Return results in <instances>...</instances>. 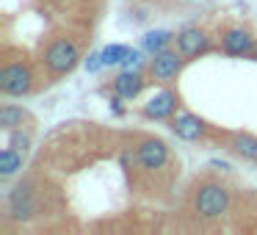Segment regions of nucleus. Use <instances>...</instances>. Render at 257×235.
I'll return each instance as SVG.
<instances>
[{
	"label": "nucleus",
	"instance_id": "6",
	"mask_svg": "<svg viewBox=\"0 0 257 235\" xmlns=\"http://www.w3.org/2000/svg\"><path fill=\"white\" fill-rule=\"evenodd\" d=\"M136 158L144 169H161L169 161V147L161 139H144L136 150Z\"/></svg>",
	"mask_w": 257,
	"mask_h": 235
},
{
	"label": "nucleus",
	"instance_id": "10",
	"mask_svg": "<svg viewBox=\"0 0 257 235\" xmlns=\"http://www.w3.org/2000/svg\"><path fill=\"white\" fill-rule=\"evenodd\" d=\"M251 45H254V39H251V34L243 28H229L227 34L221 36V50L227 53V56H243V53L251 50Z\"/></svg>",
	"mask_w": 257,
	"mask_h": 235
},
{
	"label": "nucleus",
	"instance_id": "19",
	"mask_svg": "<svg viewBox=\"0 0 257 235\" xmlns=\"http://www.w3.org/2000/svg\"><path fill=\"white\" fill-rule=\"evenodd\" d=\"M124 67H127V69H133V67H139V64H141V53L139 50H127V56H124Z\"/></svg>",
	"mask_w": 257,
	"mask_h": 235
},
{
	"label": "nucleus",
	"instance_id": "13",
	"mask_svg": "<svg viewBox=\"0 0 257 235\" xmlns=\"http://www.w3.org/2000/svg\"><path fill=\"white\" fill-rule=\"evenodd\" d=\"M232 152H235V155H240L243 161H257V136L238 133L232 139Z\"/></svg>",
	"mask_w": 257,
	"mask_h": 235
},
{
	"label": "nucleus",
	"instance_id": "9",
	"mask_svg": "<svg viewBox=\"0 0 257 235\" xmlns=\"http://www.w3.org/2000/svg\"><path fill=\"white\" fill-rule=\"evenodd\" d=\"M174 113H177V94L169 89L152 94L144 105V116H150V119H172Z\"/></svg>",
	"mask_w": 257,
	"mask_h": 235
},
{
	"label": "nucleus",
	"instance_id": "3",
	"mask_svg": "<svg viewBox=\"0 0 257 235\" xmlns=\"http://www.w3.org/2000/svg\"><path fill=\"white\" fill-rule=\"evenodd\" d=\"M34 89V72L28 64H6L0 69V91L6 97H23Z\"/></svg>",
	"mask_w": 257,
	"mask_h": 235
},
{
	"label": "nucleus",
	"instance_id": "16",
	"mask_svg": "<svg viewBox=\"0 0 257 235\" xmlns=\"http://www.w3.org/2000/svg\"><path fill=\"white\" fill-rule=\"evenodd\" d=\"M127 50L130 47H124V45H108L105 50H102V61H105V67L108 64H122L124 56H127Z\"/></svg>",
	"mask_w": 257,
	"mask_h": 235
},
{
	"label": "nucleus",
	"instance_id": "2",
	"mask_svg": "<svg viewBox=\"0 0 257 235\" xmlns=\"http://www.w3.org/2000/svg\"><path fill=\"white\" fill-rule=\"evenodd\" d=\"M78 61H80V53L69 39H56L45 50V67L53 75H69L78 67Z\"/></svg>",
	"mask_w": 257,
	"mask_h": 235
},
{
	"label": "nucleus",
	"instance_id": "7",
	"mask_svg": "<svg viewBox=\"0 0 257 235\" xmlns=\"http://www.w3.org/2000/svg\"><path fill=\"white\" fill-rule=\"evenodd\" d=\"M9 213H12L14 221H28L31 216H36V199L28 185H17L12 191V196H9Z\"/></svg>",
	"mask_w": 257,
	"mask_h": 235
},
{
	"label": "nucleus",
	"instance_id": "11",
	"mask_svg": "<svg viewBox=\"0 0 257 235\" xmlns=\"http://www.w3.org/2000/svg\"><path fill=\"white\" fill-rule=\"evenodd\" d=\"M141 89H144V78H141V72L124 69L122 75L113 78V91H116L122 100H136V97L141 94Z\"/></svg>",
	"mask_w": 257,
	"mask_h": 235
},
{
	"label": "nucleus",
	"instance_id": "4",
	"mask_svg": "<svg viewBox=\"0 0 257 235\" xmlns=\"http://www.w3.org/2000/svg\"><path fill=\"white\" fill-rule=\"evenodd\" d=\"M180 69H183V56H180V50H161L152 56L150 61V72L155 80H161V83H169V80H174L180 75Z\"/></svg>",
	"mask_w": 257,
	"mask_h": 235
},
{
	"label": "nucleus",
	"instance_id": "12",
	"mask_svg": "<svg viewBox=\"0 0 257 235\" xmlns=\"http://www.w3.org/2000/svg\"><path fill=\"white\" fill-rule=\"evenodd\" d=\"M23 155L25 152L14 150V147H6V150L0 152V177H12L23 169Z\"/></svg>",
	"mask_w": 257,
	"mask_h": 235
},
{
	"label": "nucleus",
	"instance_id": "15",
	"mask_svg": "<svg viewBox=\"0 0 257 235\" xmlns=\"http://www.w3.org/2000/svg\"><path fill=\"white\" fill-rule=\"evenodd\" d=\"M23 119H25L23 108H17V105H3V108H0V128L14 130V128L23 125Z\"/></svg>",
	"mask_w": 257,
	"mask_h": 235
},
{
	"label": "nucleus",
	"instance_id": "5",
	"mask_svg": "<svg viewBox=\"0 0 257 235\" xmlns=\"http://www.w3.org/2000/svg\"><path fill=\"white\" fill-rule=\"evenodd\" d=\"M205 122H202L196 113H191V111H177L172 116V133L177 136V139H183V141H196V139H202L205 136Z\"/></svg>",
	"mask_w": 257,
	"mask_h": 235
},
{
	"label": "nucleus",
	"instance_id": "1",
	"mask_svg": "<svg viewBox=\"0 0 257 235\" xmlns=\"http://www.w3.org/2000/svg\"><path fill=\"white\" fill-rule=\"evenodd\" d=\"M229 207V191L218 183H205L199 185L194 196V210L202 218H218L221 213H227Z\"/></svg>",
	"mask_w": 257,
	"mask_h": 235
},
{
	"label": "nucleus",
	"instance_id": "8",
	"mask_svg": "<svg viewBox=\"0 0 257 235\" xmlns=\"http://www.w3.org/2000/svg\"><path fill=\"white\" fill-rule=\"evenodd\" d=\"M174 39H177V50L183 58H194V56H199V53L210 50V39H207V34L199 28H185L183 34H177Z\"/></svg>",
	"mask_w": 257,
	"mask_h": 235
},
{
	"label": "nucleus",
	"instance_id": "18",
	"mask_svg": "<svg viewBox=\"0 0 257 235\" xmlns=\"http://www.w3.org/2000/svg\"><path fill=\"white\" fill-rule=\"evenodd\" d=\"M100 67H105V61H102V53H91V56L86 58V69H89V72H97Z\"/></svg>",
	"mask_w": 257,
	"mask_h": 235
},
{
	"label": "nucleus",
	"instance_id": "14",
	"mask_svg": "<svg viewBox=\"0 0 257 235\" xmlns=\"http://www.w3.org/2000/svg\"><path fill=\"white\" fill-rule=\"evenodd\" d=\"M169 42H172V34H169V31H150V34L144 36V50L155 56V53L166 50Z\"/></svg>",
	"mask_w": 257,
	"mask_h": 235
},
{
	"label": "nucleus",
	"instance_id": "17",
	"mask_svg": "<svg viewBox=\"0 0 257 235\" xmlns=\"http://www.w3.org/2000/svg\"><path fill=\"white\" fill-rule=\"evenodd\" d=\"M9 147H14V150H20V152H25L31 147V136H25V133H20L17 128L12 130V139H9Z\"/></svg>",
	"mask_w": 257,
	"mask_h": 235
}]
</instances>
